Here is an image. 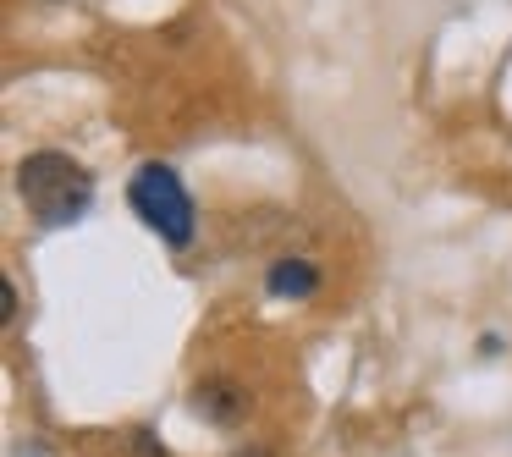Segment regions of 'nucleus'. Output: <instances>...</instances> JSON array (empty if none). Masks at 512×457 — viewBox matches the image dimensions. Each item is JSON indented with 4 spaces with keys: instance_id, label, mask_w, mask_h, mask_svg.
Returning <instances> with one entry per match:
<instances>
[{
    "instance_id": "obj_2",
    "label": "nucleus",
    "mask_w": 512,
    "mask_h": 457,
    "mask_svg": "<svg viewBox=\"0 0 512 457\" xmlns=\"http://www.w3.org/2000/svg\"><path fill=\"white\" fill-rule=\"evenodd\" d=\"M127 199H133V210L144 215L171 248H182L193 237V199H188V188L177 182L171 166H144L133 177V188H127Z\"/></svg>"
},
{
    "instance_id": "obj_3",
    "label": "nucleus",
    "mask_w": 512,
    "mask_h": 457,
    "mask_svg": "<svg viewBox=\"0 0 512 457\" xmlns=\"http://www.w3.org/2000/svg\"><path fill=\"white\" fill-rule=\"evenodd\" d=\"M314 287H320V270L309 259H281V265H270V292L276 298H309Z\"/></svg>"
},
{
    "instance_id": "obj_4",
    "label": "nucleus",
    "mask_w": 512,
    "mask_h": 457,
    "mask_svg": "<svg viewBox=\"0 0 512 457\" xmlns=\"http://www.w3.org/2000/svg\"><path fill=\"white\" fill-rule=\"evenodd\" d=\"M12 309H17V292L0 281V320H12Z\"/></svg>"
},
{
    "instance_id": "obj_1",
    "label": "nucleus",
    "mask_w": 512,
    "mask_h": 457,
    "mask_svg": "<svg viewBox=\"0 0 512 457\" xmlns=\"http://www.w3.org/2000/svg\"><path fill=\"white\" fill-rule=\"evenodd\" d=\"M17 188H23V199H28L39 226H72L94 199V177L72 155H56V149L28 155L23 171H17Z\"/></svg>"
}]
</instances>
